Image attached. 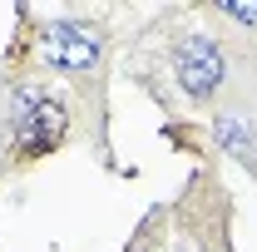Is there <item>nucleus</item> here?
Instances as JSON below:
<instances>
[{
  "label": "nucleus",
  "mask_w": 257,
  "mask_h": 252,
  "mask_svg": "<svg viewBox=\"0 0 257 252\" xmlns=\"http://www.w3.org/2000/svg\"><path fill=\"white\" fill-rule=\"evenodd\" d=\"M218 144H223V149H232V154L237 158H247L252 154V139H247V134H242V124H237V119H218Z\"/></svg>",
  "instance_id": "obj_4"
},
{
  "label": "nucleus",
  "mask_w": 257,
  "mask_h": 252,
  "mask_svg": "<svg viewBox=\"0 0 257 252\" xmlns=\"http://www.w3.org/2000/svg\"><path fill=\"white\" fill-rule=\"evenodd\" d=\"M173 69H178V84H183L193 99L218 94V84H223V55H218V45H213V40H203V35H193V40L178 45Z\"/></svg>",
  "instance_id": "obj_3"
},
{
  "label": "nucleus",
  "mask_w": 257,
  "mask_h": 252,
  "mask_svg": "<svg viewBox=\"0 0 257 252\" xmlns=\"http://www.w3.org/2000/svg\"><path fill=\"white\" fill-rule=\"evenodd\" d=\"M223 15L242 20V25H257V0H223Z\"/></svg>",
  "instance_id": "obj_5"
},
{
  "label": "nucleus",
  "mask_w": 257,
  "mask_h": 252,
  "mask_svg": "<svg viewBox=\"0 0 257 252\" xmlns=\"http://www.w3.org/2000/svg\"><path fill=\"white\" fill-rule=\"evenodd\" d=\"M15 109H20V119H15V144H20L25 158L50 154L64 139V109L45 94V89H20V94H15Z\"/></svg>",
  "instance_id": "obj_1"
},
{
  "label": "nucleus",
  "mask_w": 257,
  "mask_h": 252,
  "mask_svg": "<svg viewBox=\"0 0 257 252\" xmlns=\"http://www.w3.org/2000/svg\"><path fill=\"white\" fill-rule=\"evenodd\" d=\"M99 50H104L99 35L89 25H74V20H55L45 30V40H40V55L55 69H64V74H89L99 64Z\"/></svg>",
  "instance_id": "obj_2"
}]
</instances>
